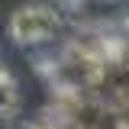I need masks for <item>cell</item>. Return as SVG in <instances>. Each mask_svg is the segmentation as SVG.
Instances as JSON below:
<instances>
[{"instance_id":"obj_2","label":"cell","mask_w":129,"mask_h":129,"mask_svg":"<svg viewBox=\"0 0 129 129\" xmlns=\"http://www.w3.org/2000/svg\"><path fill=\"white\" fill-rule=\"evenodd\" d=\"M19 87H16V81L13 78H7V81H0V116L3 119H13L16 113H19Z\"/></svg>"},{"instance_id":"obj_4","label":"cell","mask_w":129,"mask_h":129,"mask_svg":"<svg viewBox=\"0 0 129 129\" xmlns=\"http://www.w3.org/2000/svg\"><path fill=\"white\" fill-rule=\"evenodd\" d=\"M7 129H29V123H10Z\"/></svg>"},{"instance_id":"obj_3","label":"cell","mask_w":129,"mask_h":129,"mask_svg":"<svg viewBox=\"0 0 129 129\" xmlns=\"http://www.w3.org/2000/svg\"><path fill=\"white\" fill-rule=\"evenodd\" d=\"M7 78H13V74H10V71H7V64L0 61V81H7Z\"/></svg>"},{"instance_id":"obj_1","label":"cell","mask_w":129,"mask_h":129,"mask_svg":"<svg viewBox=\"0 0 129 129\" xmlns=\"http://www.w3.org/2000/svg\"><path fill=\"white\" fill-rule=\"evenodd\" d=\"M58 29H61V10L52 7V3H26L7 23V32H10V39L16 45L48 42V39L58 36Z\"/></svg>"},{"instance_id":"obj_5","label":"cell","mask_w":129,"mask_h":129,"mask_svg":"<svg viewBox=\"0 0 129 129\" xmlns=\"http://www.w3.org/2000/svg\"><path fill=\"white\" fill-rule=\"evenodd\" d=\"M107 3H113V0H107Z\"/></svg>"}]
</instances>
